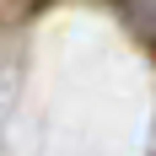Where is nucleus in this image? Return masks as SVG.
<instances>
[{
  "mask_svg": "<svg viewBox=\"0 0 156 156\" xmlns=\"http://www.w3.org/2000/svg\"><path fill=\"white\" fill-rule=\"evenodd\" d=\"M124 11H129V22L156 43V0H124Z\"/></svg>",
  "mask_w": 156,
  "mask_h": 156,
  "instance_id": "obj_1",
  "label": "nucleus"
}]
</instances>
